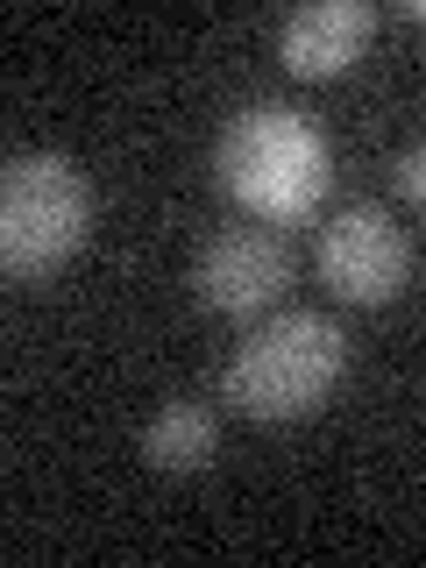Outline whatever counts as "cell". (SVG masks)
I'll return each mask as SVG.
<instances>
[{
    "label": "cell",
    "instance_id": "6da1fadb",
    "mask_svg": "<svg viewBox=\"0 0 426 568\" xmlns=\"http://www.w3.org/2000/svg\"><path fill=\"white\" fill-rule=\"evenodd\" d=\"M213 178L248 221H306L334 185V156L313 114L292 100H248L227 114L221 142H213Z\"/></svg>",
    "mask_w": 426,
    "mask_h": 568
},
{
    "label": "cell",
    "instance_id": "7a4b0ae2",
    "mask_svg": "<svg viewBox=\"0 0 426 568\" xmlns=\"http://www.w3.org/2000/svg\"><path fill=\"white\" fill-rule=\"evenodd\" d=\"M348 377V327L334 313H271L227 355L221 398L248 419H306Z\"/></svg>",
    "mask_w": 426,
    "mask_h": 568
},
{
    "label": "cell",
    "instance_id": "3957f363",
    "mask_svg": "<svg viewBox=\"0 0 426 568\" xmlns=\"http://www.w3.org/2000/svg\"><path fill=\"white\" fill-rule=\"evenodd\" d=\"M93 178L58 150H14L0 164V263L14 284L64 271L93 242Z\"/></svg>",
    "mask_w": 426,
    "mask_h": 568
},
{
    "label": "cell",
    "instance_id": "277c9868",
    "mask_svg": "<svg viewBox=\"0 0 426 568\" xmlns=\"http://www.w3.org/2000/svg\"><path fill=\"white\" fill-rule=\"evenodd\" d=\"M313 271L342 306H390L413 284V242L384 206H342L313 242Z\"/></svg>",
    "mask_w": 426,
    "mask_h": 568
},
{
    "label": "cell",
    "instance_id": "5b68a950",
    "mask_svg": "<svg viewBox=\"0 0 426 568\" xmlns=\"http://www.w3.org/2000/svg\"><path fill=\"white\" fill-rule=\"evenodd\" d=\"M192 292H200L206 313H227V320L271 313L277 298L292 292V242H284L271 221H235V227H221V235L200 242Z\"/></svg>",
    "mask_w": 426,
    "mask_h": 568
},
{
    "label": "cell",
    "instance_id": "8992f818",
    "mask_svg": "<svg viewBox=\"0 0 426 568\" xmlns=\"http://www.w3.org/2000/svg\"><path fill=\"white\" fill-rule=\"evenodd\" d=\"M377 36V8L369 0H313L277 29V58L292 79H342V71L369 50Z\"/></svg>",
    "mask_w": 426,
    "mask_h": 568
},
{
    "label": "cell",
    "instance_id": "52a82bcc",
    "mask_svg": "<svg viewBox=\"0 0 426 568\" xmlns=\"http://www.w3.org/2000/svg\"><path fill=\"white\" fill-rule=\"evenodd\" d=\"M213 448H221V419H213V405H200V398H171L164 413L142 426V462L164 469V476L206 469Z\"/></svg>",
    "mask_w": 426,
    "mask_h": 568
},
{
    "label": "cell",
    "instance_id": "ba28073f",
    "mask_svg": "<svg viewBox=\"0 0 426 568\" xmlns=\"http://www.w3.org/2000/svg\"><path fill=\"white\" fill-rule=\"evenodd\" d=\"M390 178H398V200L413 206V213H426V142H413V150L398 156V171H390Z\"/></svg>",
    "mask_w": 426,
    "mask_h": 568
},
{
    "label": "cell",
    "instance_id": "9c48e42d",
    "mask_svg": "<svg viewBox=\"0 0 426 568\" xmlns=\"http://www.w3.org/2000/svg\"><path fill=\"white\" fill-rule=\"evenodd\" d=\"M405 14H413V22H419V29H426V0H413V8H405Z\"/></svg>",
    "mask_w": 426,
    "mask_h": 568
}]
</instances>
